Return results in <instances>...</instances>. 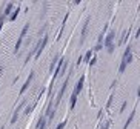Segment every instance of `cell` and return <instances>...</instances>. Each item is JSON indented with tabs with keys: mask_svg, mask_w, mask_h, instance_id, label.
I'll return each instance as SVG.
<instances>
[{
	"mask_svg": "<svg viewBox=\"0 0 140 129\" xmlns=\"http://www.w3.org/2000/svg\"><path fill=\"white\" fill-rule=\"evenodd\" d=\"M131 51H132V45H128V48L125 49V54H123V60L126 61V65H129L132 61V54H131Z\"/></svg>",
	"mask_w": 140,
	"mask_h": 129,
	"instance_id": "obj_3",
	"label": "cell"
},
{
	"mask_svg": "<svg viewBox=\"0 0 140 129\" xmlns=\"http://www.w3.org/2000/svg\"><path fill=\"white\" fill-rule=\"evenodd\" d=\"M88 63H89V66H94L95 63H97V57H93V59H91Z\"/></svg>",
	"mask_w": 140,
	"mask_h": 129,
	"instance_id": "obj_18",
	"label": "cell"
},
{
	"mask_svg": "<svg viewBox=\"0 0 140 129\" xmlns=\"http://www.w3.org/2000/svg\"><path fill=\"white\" fill-rule=\"evenodd\" d=\"M126 104H128L126 102H123V104H122V108H120V112H123L125 109H126Z\"/></svg>",
	"mask_w": 140,
	"mask_h": 129,
	"instance_id": "obj_22",
	"label": "cell"
},
{
	"mask_svg": "<svg viewBox=\"0 0 140 129\" xmlns=\"http://www.w3.org/2000/svg\"><path fill=\"white\" fill-rule=\"evenodd\" d=\"M32 111H34V106H28V108L25 109V114H26V115H28V114H31Z\"/></svg>",
	"mask_w": 140,
	"mask_h": 129,
	"instance_id": "obj_19",
	"label": "cell"
},
{
	"mask_svg": "<svg viewBox=\"0 0 140 129\" xmlns=\"http://www.w3.org/2000/svg\"><path fill=\"white\" fill-rule=\"evenodd\" d=\"M83 82H85V75H82L80 77V80L77 82V85H75V88H74V95H79L80 92H82V89H83Z\"/></svg>",
	"mask_w": 140,
	"mask_h": 129,
	"instance_id": "obj_4",
	"label": "cell"
},
{
	"mask_svg": "<svg viewBox=\"0 0 140 129\" xmlns=\"http://www.w3.org/2000/svg\"><path fill=\"white\" fill-rule=\"evenodd\" d=\"M91 57H93V49L86 51V54H85V57H83V61H89V60H91Z\"/></svg>",
	"mask_w": 140,
	"mask_h": 129,
	"instance_id": "obj_13",
	"label": "cell"
},
{
	"mask_svg": "<svg viewBox=\"0 0 140 129\" xmlns=\"http://www.w3.org/2000/svg\"><path fill=\"white\" fill-rule=\"evenodd\" d=\"M89 20H91V17H88L85 20V25H83V28H82V37H80V45H83V42H85V39H86V35H88V26H89Z\"/></svg>",
	"mask_w": 140,
	"mask_h": 129,
	"instance_id": "obj_1",
	"label": "cell"
},
{
	"mask_svg": "<svg viewBox=\"0 0 140 129\" xmlns=\"http://www.w3.org/2000/svg\"><path fill=\"white\" fill-rule=\"evenodd\" d=\"M59 60H60V55H54V59H52L51 65H49V72H54V68H56V65H57Z\"/></svg>",
	"mask_w": 140,
	"mask_h": 129,
	"instance_id": "obj_6",
	"label": "cell"
},
{
	"mask_svg": "<svg viewBox=\"0 0 140 129\" xmlns=\"http://www.w3.org/2000/svg\"><path fill=\"white\" fill-rule=\"evenodd\" d=\"M19 12H20V6H17L16 9H14V12L11 14V16H9V22H14L17 18V16H19Z\"/></svg>",
	"mask_w": 140,
	"mask_h": 129,
	"instance_id": "obj_8",
	"label": "cell"
},
{
	"mask_svg": "<svg viewBox=\"0 0 140 129\" xmlns=\"http://www.w3.org/2000/svg\"><path fill=\"white\" fill-rule=\"evenodd\" d=\"M128 35H129V31H123V32H122V37H120V40H119V46L125 45V42H126Z\"/></svg>",
	"mask_w": 140,
	"mask_h": 129,
	"instance_id": "obj_7",
	"label": "cell"
},
{
	"mask_svg": "<svg viewBox=\"0 0 140 129\" xmlns=\"http://www.w3.org/2000/svg\"><path fill=\"white\" fill-rule=\"evenodd\" d=\"M112 100H114V94H111V95H109V98H108V103H106V109H109V108H111V104H112Z\"/></svg>",
	"mask_w": 140,
	"mask_h": 129,
	"instance_id": "obj_17",
	"label": "cell"
},
{
	"mask_svg": "<svg viewBox=\"0 0 140 129\" xmlns=\"http://www.w3.org/2000/svg\"><path fill=\"white\" fill-rule=\"evenodd\" d=\"M109 125H111V121H109V120H106V121H105V125L100 128V129H108V128H109Z\"/></svg>",
	"mask_w": 140,
	"mask_h": 129,
	"instance_id": "obj_20",
	"label": "cell"
},
{
	"mask_svg": "<svg viewBox=\"0 0 140 129\" xmlns=\"http://www.w3.org/2000/svg\"><path fill=\"white\" fill-rule=\"evenodd\" d=\"M12 8H14V3H12V2H9V3L6 5V9H5V14H3V16H5V17H6V16H8V14H9V12H11V11H12Z\"/></svg>",
	"mask_w": 140,
	"mask_h": 129,
	"instance_id": "obj_10",
	"label": "cell"
},
{
	"mask_svg": "<svg viewBox=\"0 0 140 129\" xmlns=\"http://www.w3.org/2000/svg\"><path fill=\"white\" fill-rule=\"evenodd\" d=\"M46 28H48V23H45L42 28H40V31L37 32V37H42V34H45V31H46Z\"/></svg>",
	"mask_w": 140,
	"mask_h": 129,
	"instance_id": "obj_14",
	"label": "cell"
},
{
	"mask_svg": "<svg viewBox=\"0 0 140 129\" xmlns=\"http://www.w3.org/2000/svg\"><path fill=\"white\" fill-rule=\"evenodd\" d=\"M65 126H66V121H62V123H60V125H59V126H57V128H56V129H63Z\"/></svg>",
	"mask_w": 140,
	"mask_h": 129,
	"instance_id": "obj_21",
	"label": "cell"
},
{
	"mask_svg": "<svg viewBox=\"0 0 140 129\" xmlns=\"http://www.w3.org/2000/svg\"><path fill=\"white\" fill-rule=\"evenodd\" d=\"M75 102H77V95H74V94H72L71 95V98H69V104H71V109H74L75 108Z\"/></svg>",
	"mask_w": 140,
	"mask_h": 129,
	"instance_id": "obj_11",
	"label": "cell"
},
{
	"mask_svg": "<svg viewBox=\"0 0 140 129\" xmlns=\"http://www.w3.org/2000/svg\"><path fill=\"white\" fill-rule=\"evenodd\" d=\"M28 29H29V23H26V25L23 26V29H22V32H20V37H19V39H25V35H26Z\"/></svg>",
	"mask_w": 140,
	"mask_h": 129,
	"instance_id": "obj_9",
	"label": "cell"
},
{
	"mask_svg": "<svg viewBox=\"0 0 140 129\" xmlns=\"http://www.w3.org/2000/svg\"><path fill=\"white\" fill-rule=\"evenodd\" d=\"M3 69H5L3 66H0V77H2V74H3Z\"/></svg>",
	"mask_w": 140,
	"mask_h": 129,
	"instance_id": "obj_24",
	"label": "cell"
},
{
	"mask_svg": "<svg viewBox=\"0 0 140 129\" xmlns=\"http://www.w3.org/2000/svg\"><path fill=\"white\" fill-rule=\"evenodd\" d=\"M126 66H128V65H126V61H125V60L122 59V63H120V68H119V72H120V74H123V72H125V69H126Z\"/></svg>",
	"mask_w": 140,
	"mask_h": 129,
	"instance_id": "obj_12",
	"label": "cell"
},
{
	"mask_svg": "<svg viewBox=\"0 0 140 129\" xmlns=\"http://www.w3.org/2000/svg\"><path fill=\"white\" fill-rule=\"evenodd\" d=\"M22 42H23V39H19V40H17L16 46H14V52H17L19 49H20V46H22Z\"/></svg>",
	"mask_w": 140,
	"mask_h": 129,
	"instance_id": "obj_15",
	"label": "cell"
},
{
	"mask_svg": "<svg viewBox=\"0 0 140 129\" xmlns=\"http://www.w3.org/2000/svg\"><path fill=\"white\" fill-rule=\"evenodd\" d=\"M26 103H28L26 100H23V102H22V103H20V104H19V106H17V109H16V111H14V114H12L11 123H16V121H17V118H19V114H20V111H22V109L26 106Z\"/></svg>",
	"mask_w": 140,
	"mask_h": 129,
	"instance_id": "obj_2",
	"label": "cell"
},
{
	"mask_svg": "<svg viewBox=\"0 0 140 129\" xmlns=\"http://www.w3.org/2000/svg\"><path fill=\"white\" fill-rule=\"evenodd\" d=\"M0 129H5V126H0Z\"/></svg>",
	"mask_w": 140,
	"mask_h": 129,
	"instance_id": "obj_25",
	"label": "cell"
},
{
	"mask_svg": "<svg viewBox=\"0 0 140 129\" xmlns=\"http://www.w3.org/2000/svg\"><path fill=\"white\" fill-rule=\"evenodd\" d=\"M82 61H83V57H82V55H79V60H77V63H75V66H79V65L82 63Z\"/></svg>",
	"mask_w": 140,
	"mask_h": 129,
	"instance_id": "obj_23",
	"label": "cell"
},
{
	"mask_svg": "<svg viewBox=\"0 0 140 129\" xmlns=\"http://www.w3.org/2000/svg\"><path fill=\"white\" fill-rule=\"evenodd\" d=\"M29 85H31V82H28V80H26V82H25V85H23V86H22V89H20V94H23V92H25V91H26L28 88H29Z\"/></svg>",
	"mask_w": 140,
	"mask_h": 129,
	"instance_id": "obj_16",
	"label": "cell"
},
{
	"mask_svg": "<svg viewBox=\"0 0 140 129\" xmlns=\"http://www.w3.org/2000/svg\"><path fill=\"white\" fill-rule=\"evenodd\" d=\"M134 115H136V109H132L131 111V114H129V118L126 120V123H125V126H123V129H128V126L132 123V118H134Z\"/></svg>",
	"mask_w": 140,
	"mask_h": 129,
	"instance_id": "obj_5",
	"label": "cell"
}]
</instances>
